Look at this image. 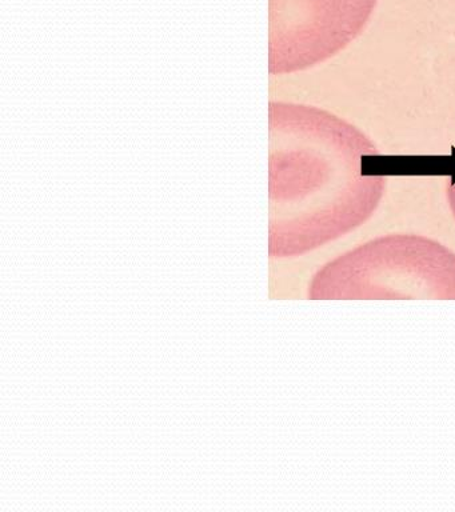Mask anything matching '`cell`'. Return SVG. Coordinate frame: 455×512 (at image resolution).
<instances>
[{
  "label": "cell",
  "instance_id": "obj_1",
  "mask_svg": "<svg viewBox=\"0 0 455 512\" xmlns=\"http://www.w3.org/2000/svg\"><path fill=\"white\" fill-rule=\"evenodd\" d=\"M269 136L271 258L338 238L378 206L389 168L353 124L318 107L273 100Z\"/></svg>",
  "mask_w": 455,
  "mask_h": 512
},
{
  "label": "cell",
  "instance_id": "obj_2",
  "mask_svg": "<svg viewBox=\"0 0 455 512\" xmlns=\"http://www.w3.org/2000/svg\"><path fill=\"white\" fill-rule=\"evenodd\" d=\"M377 0H269V72L289 75L325 62L365 28Z\"/></svg>",
  "mask_w": 455,
  "mask_h": 512
},
{
  "label": "cell",
  "instance_id": "obj_3",
  "mask_svg": "<svg viewBox=\"0 0 455 512\" xmlns=\"http://www.w3.org/2000/svg\"><path fill=\"white\" fill-rule=\"evenodd\" d=\"M447 198H449L451 210H453L455 216V171L453 179H451L449 186H447Z\"/></svg>",
  "mask_w": 455,
  "mask_h": 512
}]
</instances>
